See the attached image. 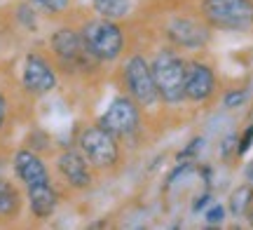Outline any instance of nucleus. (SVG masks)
<instances>
[{
  "label": "nucleus",
  "mask_w": 253,
  "mask_h": 230,
  "mask_svg": "<svg viewBox=\"0 0 253 230\" xmlns=\"http://www.w3.org/2000/svg\"><path fill=\"white\" fill-rule=\"evenodd\" d=\"M153 78L157 94H162L167 101H181L185 96V66L178 56L171 52H164L155 59L153 64Z\"/></svg>",
  "instance_id": "f257e3e1"
},
{
  "label": "nucleus",
  "mask_w": 253,
  "mask_h": 230,
  "mask_svg": "<svg viewBox=\"0 0 253 230\" xmlns=\"http://www.w3.org/2000/svg\"><path fill=\"white\" fill-rule=\"evenodd\" d=\"M204 14L218 28L244 31L253 24V5L249 0H204Z\"/></svg>",
  "instance_id": "f03ea898"
},
{
  "label": "nucleus",
  "mask_w": 253,
  "mask_h": 230,
  "mask_svg": "<svg viewBox=\"0 0 253 230\" xmlns=\"http://www.w3.org/2000/svg\"><path fill=\"white\" fill-rule=\"evenodd\" d=\"M82 40L94 56L99 59H115L122 49V33L110 21H91L82 31Z\"/></svg>",
  "instance_id": "7ed1b4c3"
},
{
  "label": "nucleus",
  "mask_w": 253,
  "mask_h": 230,
  "mask_svg": "<svg viewBox=\"0 0 253 230\" xmlns=\"http://www.w3.org/2000/svg\"><path fill=\"white\" fill-rule=\"evenodd\" d=\"M82 150L84 155L89 157L94 165L99 167H108L118 160V146L113 141V134H108L103 127H94L87 129L80 138Z\"/></svg>",
  "instance_id": "20e7f679"
},
{
  "label": "nucleus",
  "mask_w": 253,
  "mask_h": 230,
  "mask_svg": "<svg viewBox=\"0 0 253 230\" xmlns=\"http://www.w3.org/2000/svg\"><path fill=\"white\" fill-rule=\"evenodd\" d=\"M126 85L131 94L136 96L138 103H153L157 99V87H155V78H153V68L145 64L141 56H134L129 64H126Z\"/></svg>",
  "instance_id": "39448f33"
},
{
  "label": "nucleus",
  "mask_w": 253,
  "mask_h": 230,
  "mask_svg": "<svg viewBox=\"0 0 253 230\" xmlns=\"http://www.w3.org/2000/svg\"><path fill=\"white\" fill-rule=\"evenodd\" d=\"M136 125H138V113H136L134 103L126 101V99H118L106 111V115L101 118V127L106 129L108 134H113V137L134 132Z\"/></svg>",
  "instance_id": "423d86ee"
},
{
  "label": "nucleus",
  "mask_w": 253,
  "mask_h": 230,
  "mask_svg": "<svg viewBox=\"0 0 253 230\" xmlns=\"http://www.w3.org/2000/svg\"><path fill=\"white\" fill-rule=\"evenodd\" d=\"M24 85H26V90H31V92L45 94L56 85V78L40 56H28L26 68H24Z\"/></svg>",
  "instance_id": "0eeeda50"
},
{
  "label": "nucleus",
  "mask_w": 253,
  "mask_h": 230,
  "mask_svg": "<svg viewBox=\"0 0 253 230\" xmlns=\"http://www.w3.org/2000/svg\"><path fill=\"white\" fill-rule=\"evenodd\" d=\"M213 92V73L204 64L185 66V96L192 101H202Z\"/></svg>",
  "instance_id": "6e6552de"
},
{
  "label": "nucleus",
  "mask_w": 253,
  "mask_h": 230,
  "mask_svg": "<svg viewBox=\"0 0 253 230\" xmlns=\"http://www.w3.org/2000/svg\"><path fill=\"white\" fill-rule=\"evenodd\" d=\"M169 36L176 45L181 47H202L204 43L209 40V33L207 28L197 26L195 21H188V19H181V21H173L169 26Z\"/></svg>",
  "instance_id": "1a4fd4ad"
},
{
  "label": "nucleus",
  "mask_w": 253,
  "mask_h": 230,
  "mask_svg": "<svg viewBox=\"0 0 253 230\" xmlns=\"http://www.w3.org/2000/svg\"><path fill=\"white\" fill-rule=\"evenodd\" d=\"M52 47H54L56 54L61 56V59H66V61H84V54L89 52L87 45H84V40H80V38L75 36L73 31H68V28L54 33Z\"/></svg>",
  "instance_id": "9d476101"
},
{
  "label": "nucleus",
  "mask_w": 253,
  "mask_h": 230,
  "mask_svg": "<svg viewBox=\"0 0 253 230\" xmlns=\"http://www.w3.org/2000/svg\"><path fill=\"white\" fill-rule=\"evenodd\" d=\"M14 169H17L19 179L26 185H36V184H47V169L45 165L38 160L33 153L21 150L14 157Z\"/></svg>",
  "instance_id": "9b49d317"
},
{
  "label": "nucleus",
  "mask_w": 253,
  "mask_h": 230,
  "mask_svg": "<svg viewBox=\"0 0 253 230\" xmlns=\"http://www.w3.org/2000/svg\"><path fill=\"white\" fill-rule=\"evenodd\" d=\"M59 169H61V174L68 179V184L75 185V188H84V185H89L91 176H89V169H87V162L82 160L78 153H63L59 157Z\"/></svg>",
  "instance_id": "f8f14e48"
},
{
  "label": "nucleus",
  "mask_w": 253,
  "mask_h": 230,
  "mask_svg": "<svg viewBox=\"0 0 253 230\" xmlns=\"http://www.w3.org/2000/svg\"><path fill=\"white\" fill-rule=\"evenodd\" d=\"M28 200H31V209H33L38 219L49 216L56 207V193L49 188V184L28 185Z\"/></svg>",
  "instance_id": "ddd939ff"
},
{
  "label": "nucleus",
  "mask_w": 253,
  "mask_h": 230,
  "mask_svg": "<svg viewBox=\"0 0 253 230\" xmlns=\"http://www.w3.org/2000/svg\"><path fill=\"white\" fill-rule=\"evenodd\" d=\"M94 7L99 9L103 17L120 19L125 17L126 9H129V0H94Z\"/></svg>",
  "instance_id": "4468645a"
},
{
  "label": "nucleus",
  "mask_w": 253,
  "mask_h": 230,
  "mask_svg": "<svg viewBox=\"0 0 253 230\" xmlns=\"http://www.w3.org/2000/svg\"><path fill=\"white\" fill-rule=\"evenodd\" d=\"M17 207H19L17 190L9 184L0 181V214H2V216H12V214L17 212Z\"/></svg>",
  "instance_id": "2eb2a0df"
},
{
  "label": "nucleus",
  "mask_w": 253,
  "mask_h": 230,
  "mask_svg": "<svg viewBox=\"0 0 253 230\" xmlns=\"http://www.w3.org/2000/svg\"><path fill=\"white\" fill-rule=\"evenodd\" d=\"M249 202H251V188H249V185H244V188H237L235 195H232V200H230V209H232V214H235V216H242V214L246 212Z\"/></svg>",
  "instance_id": "dca6fc26"
},
{
  "label": "nucleus",
  "mask_w": 253,
  "mask_h": 230,
  "mask_svg": "<svg viewBox=\"0 0 253 230\" xmlns=\"http://www.w3.org/2000/svg\"><path fill=\"white\" fill-rule=\"evenodd\" d=\"M36 5H40L47 12H63L68 7V0H33Z\"/></svg>",
  "instance_id": "f3484780"
},
{
  "label": "nucleus",
  "mask_w": 253,
  "mask_h": 230,
  "mask_svg": "<svg viewBox=\"0 0 253 230\" xmlns=\"http://www.w3.org/2000/svg\"><path fill=\"white\" fill-rule=\"evenodd\" d=\"M246 101V92L244 90H239V92H230L225 96V106L227 108H235V106H242Z\"/></svg>",
  "instance_id": "a211bd4d"
},
{
  "label": "nucleus",
  "mask_w": 253,
  "mask_h": 230,
  "mask_svg": "<svg viewBox=\"0 0 253 230\" xmlns=\"http://www.w3.org/2000/svg\"><path fill=\"white\" fill-rule=\"evenodd\" d=\"M251 143H253V125L244 132V137L239 138V146H237V153H239V155H244L246 150L251 148Z\"/></svg>",
  "instance_id": "6ab92c4d"
},
{
  "label": "nucleus",
  "mask_w": 253,
  "mask_h": 230,
  "mask_svg": "<svg viewBox=\"0 0 253 230\" xmlns=\"http://www.w3.org/2000/svg\"><path fill=\"white\" fill-rule=\"evenodd\" d=\"M223 214H225V209H223L220 204H216V207H211L207 212V221L209 223H220L223 221Z\"/></svg>",
  "instance_id": "aec40b11"
},
{
  "label": "nucleus",
  "mask_w": 253,
  "mask_h": 230,
  "mask_svg": "<svg viewBox=\"0 0 253 230\" xmlns=\"http://www.w3.org/2000/svg\"><path fill=\"white\" fill-rule=\"evenodd\" d=\"M199 148H202V138H195V141H192V143H190V146L185 148V150H183L181 155H178V160H183V162H185L188 157H192L195 153H197Z\"/></svg>",
  "instance_id": "412c9836"
},
{
  "label": "nucleus",
  "mask_w": 253,
  "mask_h": 230,
  "mask_svg": "<svg viewBox=\"0 0 253 230\" xmlns=\"http://www.w3.org/2000/svg\"><path fill=\"white\" fill-rule=\"evenodd\" d=\"M209 202H211V195H202V197H197V200H195L192 209H195V212H199V209H204Z\"/></svg>",
  "instance_id": "4be33fe9"
},
{
  "label": "nucleus",
  "mask_w": 253,
  "mask_h": 230,
  "mask_svg": "<svg viewBox=\"0 0 253 230\" xmlns=\"http://www.w3.org/2000/svg\"><path fill=\"white\" fill-rule=\"evenodd\" d=\"M232 143H235V137H227L225 141H223V155H230V148H232Z\"/></svg>",
  "instance_id": "5701e85b"
},
{
  "label": "nucleus",
  "mask_w": 253,
  "mask_h": 230,
  "mask_svg": "<svg viewBox=\"0 0 253 230\" xmlns=\"http://www.w3.org/2000/svg\"><path fill=\"white\" fill-rule=\"evenodd\" d=\"M2 120H5V99L0 96V125H2Z\"/></svg>",
  "instance_id": "b1692460"
},
{
  "label": "nucleus",
  "mask_w": 253,
  "mask_h": 230,
  "mask_svg": "<svg viewBox=\"0 0 253 230\" xmlns=\"http://www.w3.org/2000/svg\"><path fill=\"white\" fill-rule=\"evenodd\" d=\"M246 179H251V181H253V162L246 167Z\"/></svg>",
  "instance_id": "393cba45"
}]
</instances>
